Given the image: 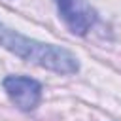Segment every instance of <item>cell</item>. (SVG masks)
Instances as JSON below:
<instances>
[{
	"instance_id": "obj_3",
	"label": "cell",
	"mask_w": 121,
	"mask_h": 121,
	"mask_svg": "<svg viewBox=\"0 0 121 121\" xmlns=\"http://www.w3.org/2000/svg\"><path fill=\"white\" fill-rule=\"evenodd\" d=\"M57 9L74 34H87V30L96 21V11L85 0H55Z\"/></svg>"
},
{
	"instance_id": "obj_2",
	"label": "cell",
	"mask_w": 121,
	"mask_h": 121,
	"mask_svg": "<svg viewBox=\"0 0 121 121\" xmlns=\"http://www.w3.org/2000/svg\"><path fill=\"white\" fill-rule=\"evenodd\" d=\"M4 91L8 93L11 102L23 112L34 110L42 100V85L32 78L9 76L4 79Z\"/></svg>"
},
{
	"instance_id": "obj_1",
	"label": "cell",
	"mask_w": 121,
	"mask_h": 121,
	"mask_svg": "<svg viewBox=\"0 0 121 121\" xmlns=\"http://www.w3.org/2000/svg\"><path fill=\"white\" fill-rule=\"evenodd\" d=\"M0 47L11 51L23 60H28L57 74H76L79 68L78 59L68 49L26 38L15 32L13 28L6 26L4 23H0Z\"/></svg>"
}]
</instances>
